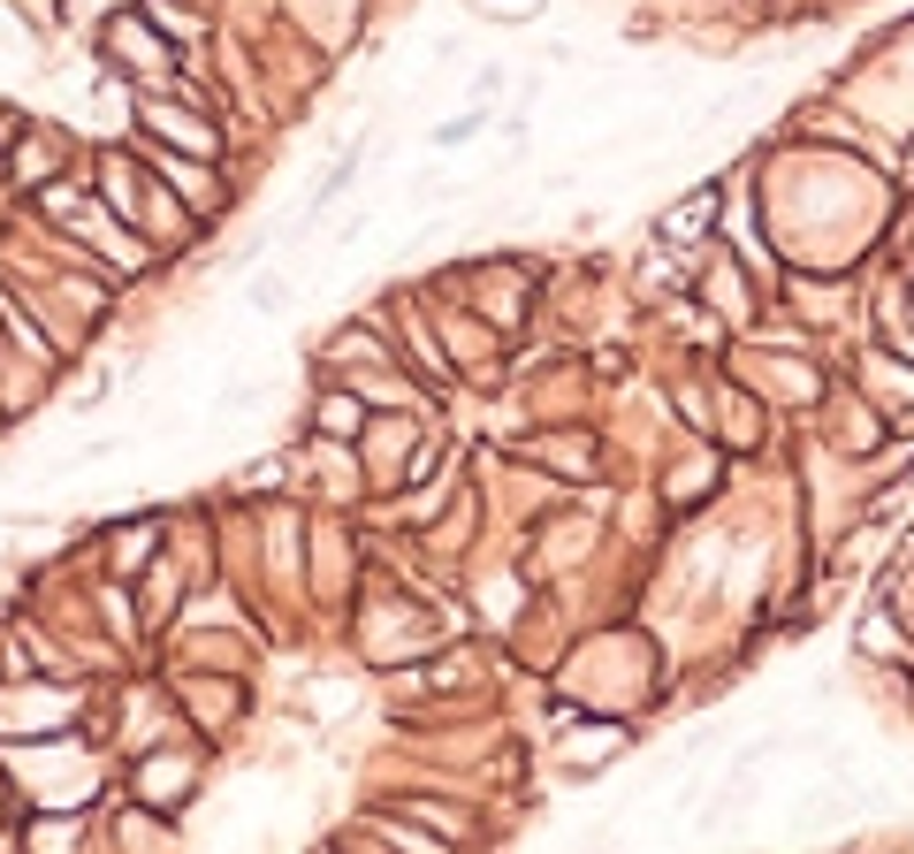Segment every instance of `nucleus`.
<instances>
[{"label":"nucleus","instance_id":"1","mask_svg":"<svg viewBox=\"0 0 914 854\" xmlns=\"http://www.w3.org/2000/svg\"><path fill=\"white\" fill-rule=\"evenodd\" d=\"M709 221H717V198H709V191H694V198H678L655 229H663V244H678V237H694V229H709Z\"/></svg>","mask_w":914,"mask_h":854},{"label":"nucleus","instance_id":"2","mask_svg":"<svg viewBox=\"0 0 914 854\" xmlns=\"http://www.w3.org/2000/svg\"><path fill=\"white\" fill-rule=\"evenodd\" d=\"M290 298H298V283H290V275H260V283H252V314H260V321L290 314Z\"/></svg>","mask_w":914,"mask_h":854},{"label":"nucleus","instance_id":"3","mask_svg":"<svg viewBox=\"0 0 914 854\" xmlns=\"http://www.w3.org/2000/svg\"><path fill=\"white\" fill-rule=\"evenodd\" d=\"M480 123H488L480 107H465V115H443V123H435V146H443V153H457V146H472V138H480Z\"/></svg>","mask_w":914,"mask_h":854},{"label":"nucleus","instance_id":"4","mask_svg":"<svg viewBox=\"0 0 914 854\" xmlns=\"http://www.w3.org/2000/svg\"><path fill=\"white\" fill-rule=\"evenodd\" d=\"M320 435H358V405L351 397H328L320 405Z\"/></svg>","mask_w":914,"mask_h":854}]
</instances>
